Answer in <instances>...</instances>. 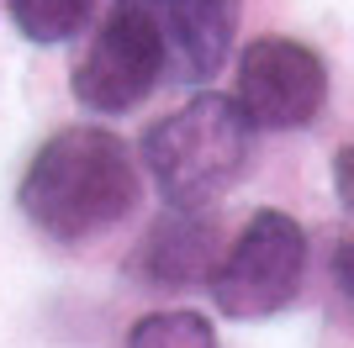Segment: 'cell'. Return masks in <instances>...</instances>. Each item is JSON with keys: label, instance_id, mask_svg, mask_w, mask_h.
<instances>
[{"label": "cell", "instance_id": "cell-1", "mask_svg": "<svg viewBox=\"0 0 354 348\" xmlns=\"http://www.w3.org/2000/svg\"><path fill=\"white\" fill-rule=\"evenodd\" d=\"M21 217L53 243H90L138 211L133 153L106 127H64L21 174Z\"/></svg>", "mask_w": 354, "mask_h": 348}, {"label": "cell", "instance_id": "cell-2", "mask_svg": "<svg viewBox=\"0 0 354 348\" xmlns=\"http://www.w3.org/2000/svg\"><path fill=\"white\" fill-rule=\"evenodd\" d=\"M254 159V122L233 95H191L143 132V169L169 211H207L243 180Z\"/></svg>", "mask_w": 354, "mask_h": 348}, {"label": "cell", "instance_id": "cell-3", "mask_svg": "<svg viewBox=\"0 0 354 348\" xmlns=\"http://www.w3.org/2000/svg\"><path fill=\"white\" fill-rule=\"evenodd\" d=\"M301 280H307V232L296 217L265 206L212 264V301L233 322H265L301 296Z\"/></svg>", "mask_w": 354, "mask_h": 348}, {"label": "cell", "instance_id": "cell-4", "mask_svg": "<svg viewBox=\"0 0 354 348\" xmlns=\"http://www.w3.org/2000/svg\"><path fill=\"white\" fill-rule=\"evenodd\" d=\"M164 79V43L153 21L138 11L133 0H117L101 32L90 37L85 58L74 64V101L85 111L122 116L143 106Z\"/></svg>", "mask_w": 354, "mask_h": 348}, {"label": "cell", "instance_id": "cell-5", "mask_svg": "<svg viewBox=\"0 0 354 348\" xmlns=\"http://www.w3.org/2000/svg\"><path fill=\"white\" fill-rule=\"evenodd\" d=\"M233 101L254 127H270V132L307 127L328 101V69L296 37H254L238 58Z\"/></svg>", "mask_w": 354, "mask_h": 348}, {"label": "cell", "instance_id": "cell-6", "mask_svg": "<svg viewBox=\"0 0 354 348\" xmlns=\"http://www.w3.org/2000/svg\"><path fill=\"white\" fill-rule=\"evenodd\" d=\"M164 43V74L201 85L227 64L243 0H133Z\"/></svg>", "mask_w": 354, "mask_h": 348}, {"label": "cell", "instance_id": "cell-7", "mask_svg": "<svg viewBox=\"0 0 354 348\" xmlns=\"http://www.w3.org/2000/svg\"><path fill=\"white\" fill-rule=\"evenodd\" d=\"M217 264V227L207 211H175V217L143 238L138 248V275L148 285H196L207 280V269Z\"/></svg>", "mask_w": 354, "mask_h": 348}, {"label": "cell", "instance_id": "cell-8", "mask_svg": "<svg viewBox=\"0 0 354 348\" xmlns=\"http://www.w3.org/2000/svg\"><path fill=\"white\" fill-rule=\"evenodd\" d=\"M6 11H11L16 32L27 37V43H69V37H80V27L90 21V11H95V0H6Z\"/></svg>", "mask_w": 354, "mask_h": 348}, {"label": "cell", "instance_id": "cell-9", "mask_svg": "<svg viewBox=\"0 0 354 348\" xmlns=\"http://www.w3.org/2000/svg\"><path fill=\"white\" fill-rule=\"evenodd\" d=\"M127 348H217V333L201 311H148L133 322Z\"/></svg>", "mask_w": 354, "mask_h": 348}, {"label": "cell", "instance_id": "cell-10", "mask_svg": "<svg viewBox=\"0 0 354 348\" xmlns=\"http://www.w3.org/2000/svg\"><path fill=\"white\" fill-rule=\"evenodd\" d=\"M333 180H339V201L349 206V148H339V153H333Z\"/></svg>", "mask_w": 354, "mask_h": 348}]
</instances>
